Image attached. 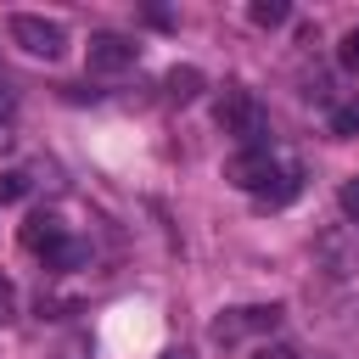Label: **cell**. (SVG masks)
<instances>
[{
	"mask_svg": "<svg viewBox=\"0 0 359 359\" xmlns=\"http://www.w3.org/2000/svg\"><path fill=\"white\" fill-rule=\"evenodd\" d=\"M196 90H202V73H196V67H174V73L163 79V95H168V101H180V107H185V101H196Z\"/></svg>",
	"mask_w": 359,
	"mask_h": 359,
	"instance_id": "cell-7",
	"label": "cell"
},
{
	"mask_svg": "<svg viewBox=\"0 0 359 359\" xmlns=\"http://www.w3.org/2000/svg\"><path fill=\"white\" fill-rule=\"evenodd\" d=\"M11 320H17V286L0 275V325H11Z\"/></svg>",
	"mask_w": 359,
	"mask_h": 359,
	"instance_id": "cell-13",
	"label": "cell"
},
{
	"mask_svg": "<svg viewBox=\"0 0 359 359\" xmlns=\"http://www.w3.org/2000/svg\"><path fill=\"white\" fill-rule=\"evenodd\" d=\"M163 359H191V348H168V353H163Z\"/></svg>",
	"mask_w": 359,
	"mask_h": 359,
	"instance_id": "cell-16",
	"label": "cell"
},
{
	"mask_svg": "<svg viewBox=\"0 0 359 359\" xmlns=\"http://www.w3.org/2000/svg\"><path fill=\"white\" fill-rule=\"evenodd\" d=\"M331 135H342V140L359 135V101H342V107L331 112Z\"/></svg>",
	"mask_w": 359,
	"mask_h": 359,
	"instance_id": "cell-10",
	"label": "cell"
},
{
	"mask_svg": "<svg viewBox=\"0 0 359 359\" xmlns=\"http://www.w3.org/2000/svg\"><path fill=\"white\" fill-rule=\"evenodd\" d=\"M337 202H342V213H348V219L359 224V174H353V180H342V191H337Z\"/></svg>",
	"mask_w": 359,
	"mask_h": 359,
	"instance_id": "cell-12",
	"label": "cell"
},
{
	"mask_svg": "<svg viewBox=\"0 0 359 359\" xmlns=\"http://www.w3.org/2000/svg\"><path fill=\"white\" fill-rule=\"evenodd\" d=\"M6 34H11L17 50H28V56H39V62H56V56L67 50V28H62L56 17H39V11H11V17H6Z\"/></svg>",
	"mask_w": 359,
	"mask_h": 359,
	"instance_id": "cell-3",
	"label": "cell"
},
{
	"mask_svg": "<svg viewBox=\"0 0 359 359\" xmlns=\"http://www.w3.org/2000/svg\"><path fill=\"white\" fill-rule=\"evenodd\" d=\"M286 163L269 151V146H241V151H230V163H224V180L236 185V191H269V180L280 174Z\"/></svg>",
	"mask_w": 359,
	"mask_h": 359,
	"instance_id": "cell-5",
	"label": "cell"
},
{
	"mask_svg": "<svg viewBox=\"0 0 359 359\" xmlns=\"http://www.w3.org/2000/svg\"><path fill=\"white\" fill-rule=\"evenodd\" d=\"M247 17H252L258 28H280V22L292 17V6H286V0H258V6L247 11Z\"/></svg>",
	"mask_w": 359,
	"mask_h": 359,
	"instance_id": "cell-9",
	"label": "cell"
},
{
	"mask_svg": "<svg viewBox=\"0 0 359 359\" xmlns=\"http://www.w3.org/2000/svg\"><path fill=\"white\" fill-rule=\"evenodd\" d=\"M17 140V90L0 79V151Z\"/></svg>",
	"mask_w": 359,
	"mask_h": 359,
	"instance_id": "cell-8",
	"label": "cell"
},
{
	"mask_svg": "<svg viewBox=\"0 0 359 359\" xmlns=\"http://www.w3.org/2000/svg\"><path fill=\"white\" fill-rule=\"evenodd\" d=\"M22 247L34 258H45V269H79V264H90V241H79L56 213H28L22 219Z\"/></svg>",
	"mask_w": 359,
	"mask_h": 359,
	"instance_id": "cell-1",
	"label": "cell"
},
{
	"mask_svg": "<svg viewBox=\"0 0 359 359\" xmlns=\"http://www.w3.org/2000/svg\"><path fill=\"white\" fill-rule=\"evenodd\" d=\"M280 303H247V309H224L213 325H208V337L219 342V348H230V342H247V337H264V331H275L280 325Z\"/></svg>",
	"mask_w": 359,
	"mask_h": 359,
	"instance_id": "cell-4",
	"label": "cell"
},
{
	"mask_svg": "<svg viewBox=\"0 0 359 359\" xmlns=\"http://www.w3.org/2000/svg\"><path fill=\"white\" fill-rule=\"evenodd\" d=\"M337 62H342L348 73H359V28H348V34H342V45H337Z\"/></svg>",
	"mask_w": 359,
	"mask_h": 359,
	"instance_id": "cell-11",
	"label": "cell"
},
{
	"mask_svg": "<svg viewBox=\"0 0 359 359\" xmlns=\"http://www.w3.org/2000/svg\"><path fill=\"white\" fill-rule=\"evenodd\" d=\"M252 359H303L292 342H264V348H252Z\"/></svg>",
	"mask_w": 359,
	"mask_h": 359,
	"instance_id": "cell-14",
	"label": "cell"
},
{
	"mask_svg": "<svg viewBox=\"0 0 359 359\" xmlns=\"http://www.w3.org/2000/svg\"><path fill=\"white\" fill-rule=\"evenodd\" d=\"M22 191H28V174H6L0 180V202H17Z\"/></svg>",
	"mask_w": 359,
	"mask_h": 359,
	"instance_id": "cell-15",
	"label": "cell"
},
{
	"mask_svg": "<svg viewBox=\"0 0 359 359\" xmlns=\"http://www.w3.org/2000/svg\"><path fill=\"white\" fill-rule=\"evenodd\" d=\"M84 62H90V73L112 79V73H129V67L140 62V45H135L129 34H90V50H84Z\"/></svg>",
	"mask_w": 359,
	"mask_h": 359,
	"instance_id": "cell-6",
	"label": "cell"
},
{
	"mask_svg": "<svg viewBox=\"0 0 359 359\" xmlns=\"http://www.w3.org/2000/svg\"><path fill=\"white\" fill-rule=\"evenodd\" d=\"M213 118H219V129H224V135H236L241 146H269V118H264V107L252 101V90L224 84V95H219Z\"/></svg>",
	"mask_w": 359,
	"mask_h": 359,
	"instance_id": "cell-2",
	"label": "cell"
}]
</instances>
